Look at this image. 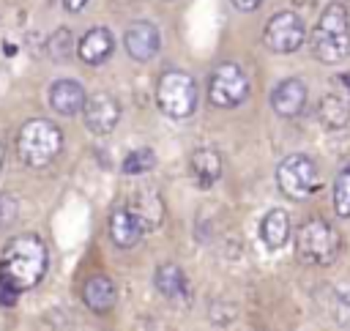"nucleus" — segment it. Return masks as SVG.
Here are the masks:
<instances>
[{"label":"nucleus","mask_w":350,"mask_h":331,"mask_svg":"<svg viewBox=\"0 0 350 331\" xmlns=\"http://www.w3.org/2000/svg\"><path fill=\"white\" fill-rule=\"evenodd\" d=\"M0 170H3V148H0Z\"/></svg>","instance_id":"nucleus-30"},{"label":"nucleus","mask_w":350,"mask_h":331,"mask_svg":"<svg viewBox=\"0 0 350 331\" xmlns=\"http://www.w3.org/2000/svg\"><path fill=\"white\" fill-rule=\"evenodd\" d=\"M306 96H309V90H306L304 79L287 77V79H282V82L273 88V93H271V107H273V112H276L279 118H295V115H301V109L306 107Z\"/></svg>","instance_id":"nucleus-11"},{"label":"nucleus","mask_w":350,"mask_h":331,"mask_svg":"<svg viewBox=\"0 0 350 331\" xmlns=\"http://www.w3.org/2000/svg\"><path fill=\"white\" fill-rule=\"evenodd\" d=\"M90 0H63V5H66V11H71V14H77V11H82L85 5H88Z\"/></svg>","instance_id":"nucleus-28"},{"label":"nucleus","mask_w":350,"mask_h":331,"mask_svg":"<svg viewBox=\"0 0 350 331\" xmlns=\"http://www.w3.org/2000/svg\"><path fill=\"white\" fill-rule=\"evenodd\" d=\"M16 197L8 191H0V227H11L16 219Z\"/></svg>","instance_id":"nucleus-24"},{"label":"nucleus","mask_w":350,"mask_h":331,"mask_svg":"<svg viewBox=\"0 0 350 331\" xmlns=\"http://www.w3.org/2000/svg\"><path fill=\"white\" fill-rule=\"evenodd\" d=\"M153 282H156L159 293H161V295H167V298H172V301H178V298L189 295L186 274H183L175 263H161V265L156 268V274H153Z\"/></svg>","instance_id":"nucleus-20"},{"label":"nucleus","mask_w":350,"mask_h":331,"mask_svg":"<svg viewBox=\"0 0 350 331\" xmlns=\"http://www.w3.org/2000/svg\"><path fill=\"white\" fill-rule=\"evenodd\" d=\"M260 238L268 249H282L290 241V216L282 208H273L260 222Z\"/></svg>","instance_id":"nucleus-18"},{"label":"nucleus","mask_w":350,"mask_h":331,"mask_svg":"<svg viewBox=\"0 0 350 331\" xmlns=\"http://www.w3.org/2000/svg\"><path fill=\"white\" fill-rule=\"evenodd\" d=\"M295 254L306 265H331L339 254V233L325 219L314 216L295 233Z\"/></svg>","instance_id":"nucleus-4"},{"label":"nucleus","mask_w":350,"mask_h":331,"mask_svg":"<svg viewBox=\"0 0 350 331\" xmlns=\"http://www.w3.org/2000/svg\"><path fill=\"white\" fill-rule=\"evenodd\" d=\"M200 101V90L191 74L186 71H164L156 82V104L167 118H189L194 115Z\"/></svg>","instance_id":"nucleus-5"},{"label":"nucleus","mask_w":350,"mask_h":331,"mask_svg":"<svg viewBox=\"0 0 350 331\" xmlns=\"http://www.w3.org/2000/svg\"><path fill=\"white\" fill-rule=\"evenodd\" d=\"M82 118H85V126L90 134L104 137V134L115 131V126L120 120V104L109 93H93L85 98Z\"/></svg>","instance_id":"nucleus-9"},{"label":"nucleus","mask_w":350,"mask_h":331,"mask_svg":"<svg viewBox=\"0 0 350 331\" xmlns=\"http://www.w3.org/2000/svg\"><path fill=\"white\" fill-rule=\"evenodd\" d=\"M123 47H126V52H129L131 60L145 63V60H150L159 52L161 33H159V27L153 22H145V19L131 22L126 27V33H123Z\"/></svg>","instance_id":"nucleus-10"},{"label":"nucleus","mask_w":350,"mask_h":331,"mask_svg":"<svg viewBox=\"0 0 350 331\" xmlns=\"http://www.w3.org/2000/svg\"><path fill=\"white\" fill-rule=\"evenodd\" d=\"M112 49H115V36H112L107 27H90V30L79 38V44H77V55H79V60L88 63V66H101V63H107V57L112 55Z\"/></svg>","instance_id":"nucleus-12"},{"label":"nucleus","mask_w":350,"mask_h":331,"mask_svg":"<svg viewBox=\"0 0 350 331\" xmlns=\"http://www.w3.org/2000/svg\"><path fill=\"white\" fill-rule=\"evenodd\" d=\"M85 98H88V96H85V88H82L77 79H57V82H52V88H49V107H52L57 115H66V118L82 112Z\"/></svg>","instance_id":"nucleus-13"},{"label":"nucleus","mask_w":350,"mask_h":331,"mask_svg":"<svg viewBox=\"0 0 350 331\" xmlns=\"http://www.w3.org/2000/svg\"><path fill=\"white\" fill-rule=\"evenodd\" d=\"M232 5H235L238 11H254V8L262 5V0H232Z\"/></svg>","instance_id":"nucleus-27"},{"label":"nucleus","mask_w":350,"mask_h":331,"mask_svg":"<svg viewBox=\"0 0 350 331\" xmlns=\"http://www.w3.org/2000/svg\"><path fill=\"white\" fill-rule=\"evenodd\" d=\"M262 41L271 52H279V55H287V52H295L304 47L306 41V27L301 22L298 14L293 11H279L268 19L265 25V33H262Z\"/></svg>","instance_id":"nucleus-8"},{"label":"nucleus","mask_w":350,"mask_h":331,"mask_svg":"<svg viewBox=\"0 0 350 331\" xmlns=\"http://www.w3.org/2000/svg\"><path fill=\"white\" fill-rule=\"evenodd\" d=\"M276 183L290 200H306L320 189L317 164L304 153H290L276 167Z\"/></svg>","instance_id":"nucleus-6"},{"label":"nucleus","mask_w":350,"mask_h":331,"mask_svg":"<svg viewBox=\"0 0 350 331\" xmlns=\"http://www.w3.org/2000/svg\"><path fill=\"white\" fill-rule=\"evenodd\" d=\"M191 175L200 189H211L221 178V156L213 148H197L191 153Z\"/></svg>","instance_id":"nucleus-17"},{"label":"nucleus","mask_w":350,"mask_h":331,"mask_svg":"<svg viewBox=\"0 0 350 331\" xmlns=\"http://www.w3.org/2000/svg\"><path fill=\"white\" fill-rule=\"evenodd\" d=\"M115 298H118L115 282L109 276H104V274H96V276H90L82 284V301H85V306L93 309V312H98V315L109 312L115 306Z\"/></svg>","instance_id":"nucleus-16"},{"label":"nucleus","mask_w":350,"mask_h":331,"mask_svg":"<svg viewBox=\"0 0 350 331\" xmlns=\"http://www.w3.org/2000/svg\"><path fill=\"white\" fill-rule=\"evenodd\" d=\"M71 52H74V36H71V30H68V27L55 30L52 38H49V55H52L57 63H63V60H68Z\"/></svg>","instance_id":"nucleus-23"},{"label":"nucleus","mask_w":350,"mask_h":331,"mask_svg":"<svg viewBox=\"0 0 350 331\" xmlns=\"http://www.w3.org/2000/svg\"><path fill=\"white\" fill-rule=\"evenodd\" d=\"M153 164H156V153H153L150 148H134V150L123 159L120 170H123L126 175H142V172L153 170Z\"/></svg>","instance_id":"nucleus-22"},{"label":"nucleus","mask_w":350,"mask_h":331,"mask_svg":"<svg viewBox=\"0 0 350 331\" xmlns=\"http://www.w3.org/2000/svg\"><path fill=\"white\" fill-rule=\"evenodd\" d=\"M129 211L137 216V222L142 224V230H156L164 222V202H161V197L153 189H139L131 197Z\"/></svg>","instance_id":"nucleus-15"},{"label":"nucleus","mask_w":350,"mask_h":331,"mask_svg":"<svg viewBox=\"0 0 350 331\" xmlns=\"http://www.w3.org/2000/svg\"><path fill=\"white\" fill-rule=\"evenodd\" d=\"M107 230H109V238L115 246L120 249H131L139 243L142 238V224L137 222V216L129 211V208H118L109 213V222H107Z\"/></svg>","instance_id":"nucleus-14"},{"label":"nucleus","mask_w":350,"mask_h":331,"mask_svg":"<svg viewBox=\"0 0 350 331\" xmlns=\"http://www.w3.org/2000/svg\"><path fill=\"white\" fill-rule=\"evenodd\" d=\"M336 317L342 326H350V284L342 287L336 295Z\"/></svg>","instance_id":"nucleus-25"},{"label":"nucleus","mask_w":350,"mask_h":331,"mask_svg":"<svg viewBox=\"0 0 350 331\" xmlns=\"http://www.w3.org/2000/svg\"><path fill=\"white\" fill-rule=\"evenodd\" d=\"M249 96V77L235 63H221L208 77V101L219 109H232Z\"/></svg>","instance_id":"nucleus-7"},{"label":"nucleus","mask_w":350,"mask_h":331,"mask_svg":"<svg viewBox=\"0 0 350 331\" xmlns=\"http://www.w3.org/2000/svg\"><path fill=\"white\" fill-rule=\"evenodd\" d=\"M334 211L342 219H350V167H342L334 181Z\"/></svg>","instance_id":"nucleus-21"},{"label":"nucleus","mask_w":350,"mask_h":331,"mask_svg":"<svg viewBox=\"0 0 350 331\" xmlns=\"http://www.w3.org/2000/svg\"><path fill=\"white\" fill-rule=\"evenodd\" d=\"M312 52L320 63L336 66L350 55V16L342 3H328L312 27Z\"/></svg>","instance_id":"nucleus-2"},{"label":"nucleus","mask_w":350,"mask_h":331,"mask_svg":"<svg viewBox=\"0 0 350 331\" xmlns=\"http://www.w3.org/2000/svg\"><path fill=\"white\" fill-rule=\"evenodd\" d=\"M63 148V134L60 129L46 120V118H33L27 120L19 134H16V153L19 161L30 170H44L46 164H52L57 159Z\"/></svg>","instance_id":"nucleus-3"},{"label":"nucleus","mask_w":350,"mask_h":331,"mask_svg":"<svg viewBox=\"0 0 350 331\" xmlns=\"http://www.w3.org/2000/svg\"><path fill=\"white\" fill-rule=\"evenodd\" d=\"M16 298H19V290H16L14 284H8L5 279H0V304H3V306H14Z\"/></svg>","instance_id":"nucleus-26"},{"label":"nucleus","mask_w":350,"mask_h":331,"mask_svg":"<svg viewBox=\"0 0 350 331\" xmlns=\"http://www.w3.org/2000/svg\"><path fill=\"white\" fill-rule=\"evenodd\" d=\"M46 263H49L46 246L38 235L33 233L14 235L0 252V279H5L19 293H25L44 279Z\"/></svg>","instance_id":"nucleus-1"},{"label":"nucleus","mask_w":350,"mask_h":331,"mask_svg":"<svg viewBox=\"0 0 350 331\" xmlns=\"http://www.w3.org/2000/svg\"><path fill=\"white\" fill-rule=\"evenodd\" d=\"M345 85H347V88H350V74H347V77H345Z\"/></svg>","instance_id":"nucleus-29"},{"label":"nucleus","mask_w":350,"mask_h":331,"mask_svg":"<svg viewBox=\"0 0 350 331\" xmlns=\"http://www.w3.org/2000/svg\"><path fill=\"white\" fill-rule=\"evenodd\" d=\"M317 118L325 129H345L350 123V101L339 93H325L317 104Z\"/></svg>","instance_id":"nucleus-19"}]
</instances>
